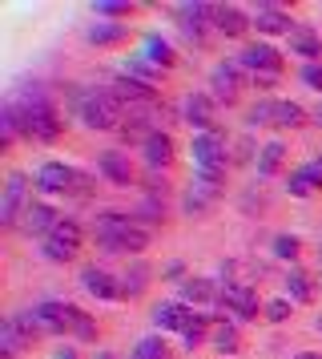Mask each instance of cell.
I'll use <instances>...</instances> for the list:
<instances>
[{
	"instance_id": "ac0fdd59",
	"label": "cell",
	"mask_w": 322,
	"mask_h": 359,
	"mask_svg": "<svg viewBox=\"0 0 322 359\" xmlns=\"http://www.w3.org/2000/svg\"><path fill=\"white\" fill-rule=\"evenodd\" d=\"M61 218H57V210L52 206H45V202H29V210H24V234H48V230L57 226Z\"/></svg>"
},
{
	"instance_id": "d6986e66",
	"label": "cell",
	"mask_w": 322,
	"mask_h": 359,
	"mask_svg": "<svg viewBox=\"0 0 322 359\" xmlns=\"http://www.w3.org/2000/svg\"><path fill=\"white\" fill-rule=\"evenodd\" d=\"M141 57L149 61L153 69H174V45L165 41V36H158V33H149L145 36V45H141Z\"/></svg>"
},
{
	"instance_id": "f35d334b",
	"label": "cell",
	"mask_w": 322,
	"mask_h": 359,
	"mask_svg": "<svg viewBox=\"0 0 322 359\" xmlns=\"http://www.w3.org/2000/svg\"><path fill=\"white\" fill-rule=\"evenodd\" d=\"M290 315V303L286 299H274V303H266V319H274V323H282Z\"/></svg>"
},
{
	"instance_id": "cb8c5ba5",
	"label": "cell",
	"mask_w": 322,
	"mask_h": 359,
	"mask_svg": "<svg viewBox=\"0 0 322 359\" xmlns=\"http://www.w3.org/2000/svg\"><path fill=\"white\" fill-rule=\"evenodd\" d=\"M121 73H125V77H133L137 85H149V89H153V85H158V77H161V69H153L145 57H129L125 65H121Z\"/></svg>"
},
{
	"instance_id": "d590c367",
	"label": "cell",
	"mask_w": 322,
	"mask_h": 359,
	"mask_svg": "<svg viewBox=\"0 0 322 359\" xmlns=\"http://www.w3.org/2000/svg\"><path fill=\"white\" fill-rule=\"evenodd\" d=\"M206 331H209V323H206V315H193V323L186 327V343H190V347H197V343L206 339Z\"/></svg>"
},
{
	"instance_id": "ab89813d",
	"label": "cell",
	"mask_w": 322,
	"mask_h": 359,
	"mask_svg": "<svg viewBox=\"0 0 322 359\" xmlns=\"http://www.w3.org/2000/svg\"><path fill=\"white\" fill-rule=\"evenodd\" d=\"M302 81L310 85V89H318V93H322V61H318V65H306L302 69Z\"/></svg>"
},
{
	"instance_id": "5b68a950",
	"label": "cell",
	"mask_w": 322,
	"mask_h": 359,
	"mask_svg": "<svg viewBox=\"0 0 322 359\" xmlns=\"http://www.w3.org/2000/svg\"><path fill=\"white\" fill-rule=\"evenodd\" d=\"M41 250H45L48 262H69V259L80 250V226L73 222V218H61V222H57V226L45 234Z\"/></svg>"
},
{
	"instance_id": "7c38bea8",
	"label": "cell",
	"mask_w": 322,
	"mask_h": 359,
	"mask_svg": "<svg viewBox=\"0 0 322 359\" xmlns=\"http://www.w3.org/2000/svg\"><path fill=\"white\" fill-rule=\"evenodd\" d=\"M186 121H190L193 130L214 133V97L209 93H190L186 97Z\"/></svg>"
},
{
	"instance_id": "4dcf8cb0",
	"label": "cell",
	"mask_w": 322,
	"mask_h": 359,
	"mask_svg": "<svg viewBox=\"0 0 322 359\" xmlns=\"http://www.w3.org/2000/svg\"><path fill=\"white\" fill-rule=\"evenodd\" d=\"M145 278H149V271H145L141 262H133V271H125V275H121V294H141Z\"/></svg>"
},
{
	"instance_id": "ffe728a7",
	"label": "cell",
	"mask_w": 322,
	"mask_h": 359,
	"mask_svg": "<svg viewBox=\"0 0 322 359\" xmlns=\"http://www.w3.org/2000/svg\"><path fill=\"white\" fill-rule=\"evenodd\" d=\"M80 287L89 294H97V299H117V294H121L113 287V275L101 271V266H85V271H80Z\"/></svg>"
},
{
	"instance_id": "7a4b0ae2",
	"label": "cell",
	"mask_w": 322,
	"mask_h": 359,
	"mask_svg": "<svg viewBox=\"0 0 322 359\" xmlns=\"http://www.w3.org/2000/svg\"><path fill=\"white\" fill-rule=\"evenodd\" d=\"M93 238L105 255H141L149 246V230L137 226L129 214H101L93 218Z\"/></svg>"
},
{
	"instance_id": "44dd1931",
	"label": "cell",
	"mask_w": 322,
	"mask_h": 359,
	"mask_svg": "<svg viewBox=\"0 0 322 359\" xmlns=\"http://www.w3.org/2000/svg\"><path fill=\"white\" fill-rule=\"evenodd\" d=\"M209 81H214V89H218V97L222 101H234L238 97V65H214V73H209Z\"/></svg>"
},
{
	"instance_id": "5bb4252c",
	"label": "cell",
	"mask_w": 322,
	"mask_h": 359,
	"mask_svg": "<svg viewBox=\"0 0 322 359\" xmlns=\"http://www.w3.org/2000/svg\"><path fill=\"white\" fill-rule=\"evenodd\" d=\"M214 17V8L209 4H177V20H181V33L190 36V41H197L202 45V36H206V29H202V20Z\"/></svg>"
},
{
	"instance_id": "6da1fadb",
	"label": "cell",
	"mask_w": 322,
	"mask_h": 359,
	"mask_svg": "<svg viewBox=\"0 0 322 359\" xmlns=\"http://www.w3.org/2000/svg\"><path fill=\"white\" fill-rule=\"evenodd\" d=\"M8 109L16 114V126L24 137H36V142H52V137H61V114L48 105L45 89L41 85H29L20 97L8 101Z\"/></svg>"
},
{
	"instance_id": "4316f807",
	"label": "cell",
	"mask_w": 322,
	"mask_h": 359,
	"mask_svg": "<svg viewBox=\"0 0 322 359\" xmlns=\"http://www.w3.org/2000/svg\"><path fill=\"white\" fill-rule=\"evenodd\" d=\"M282 158H286V146L282 142H270V146L262 149V158H258V178H270L274 170L282 165Z\"/></svg>"
},
{
	"instance_id": "d4e9b609",
	"label": "cell",
	"mask_w": 322,
	"mask_h": 359,
	"mask_svg": "<svg viewBox=\"0 0 322 359\" xmlns=\"http://www.w3.org/2000/svg\"><path fill=\"white\" fill-rule=\"evenodd\" d=\"M214 283L209 278H186L181 283V303H214Z\"/></svg>"
},
{
	"instance_id": "4fadbf2b",
	"label": "cell",
	"mask_w": 322,
	"mask_h": 359,
	"mask_svg": "<svg viewBox=\"0 0 322 359\" xmlns=\"http://www.w3.org/2000/svg\"><path fill=\"white\" fill-rule=\"evenodd\" d=\"M97 170H101L113 186H133V165H129V158L117 154V149H105V154L97 158Z\"/></svg>"
},
{
	"instance_id": "9a60e30c",
	"label": "cell",
	"mask_w": 322,
	"mask_h": 359,
	"mask_svg": "<svg viewBox=\"0 0 322 359\" xmlns=\"http://www.w3.org/2000/svg\"><path fill=\"white\" fill-rule=\"evenodd\" d=\"M169 162H174V137L153 130L145 137V165L149 170H161V165H169Z\"/></svg>"
},
{
	"instance_id": "30bf717a",
	"label": "cell",
	"mask_w": 322,
	"mask_h": 359,
	"mask_svg": "<svg viewBox=\"0 0 322 359\" xmlns=\"http://www.w3.org/2000/svg\"><path fill=\"white\" fill-rule=\"evenodd\" d=\"M222 303L234 311V315H241V319H254L258 315V294H254L250 283H225L222 287Z\"/></svg>"
},
{
	"instance_id": "9c48e42d",
	"label": "cell",
	"mask_w": 322,
	"mask_h": 359,
	"mask_svg": "<svg viewBox=\"0 0 322 359\" xmlns=\"http://www.w3.org/2000/svg\"><path fill=\"white\" fill-rule=\"evenodd\" d=\"M241 65L250 69L254 77H278V69H282V53L270 49V45H250V49L241 53Z\"/></svg>"
},
{
	"instance_id": "1f68e13d",
	"label": "cell",
	"mask_w": 322,
	"mask_h": 359,
	"mask_svg": "<svg viewBox=\"0 0 322 359\" xmlns=\"http://www.w3.org/2000/svg\"><path fill=\"white\" fill-rule=\"evenodd\" d=\"M286 294L298 299V303H306V299H310V278H306L302 271H294V275L286 278Z\"/></svg>"
},
{
	"instance_id": "8d00e7d4",
	"label": "cell",
	"mask_w": 322,
	"mask_h": 359,
	"mask_svg": "<svg viewBox=\"0 0 322 359\" xmlns=\"http://www.w3.org/2000/svg\"><path fill=\"white\" fill-rule=\"evenodd\" d=\"M274 105H278V101H262V105H254V109H250V126H274Z\"/></svg>"
},
{
	"instance_id": "3957f363",
	"label": "cell",
	"mask_w": 322,
	"mask_h": 359,
	"mask_svg": "<svg viewBox=\"0 0 322 359\" xmlns=\"http://www.w3.org/2000/svg\"><path fill=\"white\" fill-rule=\"evenodd\" d=\"M77 114L89 130H113L121 121V101L109 89H85L77 97Z\"/></svg>"
},
{
	"instance_id": "52a82bcc",
	"label": "cell",
	"mask_w": 322,
	"mask_h": 359,
	"mask_svg": "<svg viewBox=\"0 0 322 359\" xmlns=\"http://www.w3.org/2000/svg\"><path fill=\"white\" fill-rule=\"evenodd\" d=\"M29 178L24 174H8V182H4V198H0V222L4 226H13L16 218H20V210H29Z\"/></svg>"
},
{
	"instance_id": "f546056e",
	"label": "cell",
	"mask_w": 322,
	"mask_h": 359,
	"mask_svg": "<svg viewBox=\"0 0 322 359\" xmlns=\"http://www.w3.org/2000/svg\"><path fill=\"white\" fill-rule=\"evenodd\" d=\"M214 347H218L222 355H234V351H238V327L218 323L214 327Z\"/></svg>"
},
{
	"instance_id": "ee69618b",
	"label": "cell",
	"mask_w": 322,
	"mask_h": 359,
	"mask_svg": "<svg viewBox=\"0 0 322 359\" xmlns=\"http://www.w3.org/2000/svg\"><path fill=\"white\" fill-rule=\"evenodd\" d=\"M314 121H318V126H322V105H318V109H314Z\"/></svg>"
},
{
	"instance_id": "b9f144b4",
	"label": "cell",
	"mask_w": 322,
	"mask_h": 359,
	"mask_svg": "<svg viewBox=\"0 0 322 359\" xmlns=\"http://www.w3.org/2000/svg\"><path fill=\"white\" fill-rule=\"evenodd\" d=\"M52 359H77V355H73V351H69V347H64V351H57V355H52Z\"/></svg>"
},
{
	"instance_id": "836d02e7",
	"label": "cell",
	"mask_w": 322,
	"mask_h": 359,
	"mask_svg": "<svg viewBox=\"0 0 322 359\" xmlns=\"http://www.w3.org/2000/svg\"><path fill=\"white\" fill-rule=\"evenodd\" d=\"M286 190H290L294 198H310L314 182H310V174H306V170H294V174H290V186H286Z\"/></svg>"
},
{
	"instance_id": "484cf974",
	"label": "cell",
	"mask_w": 322,
	"mask_h": 359,
	"mask_svg": "<svg viewBox=\"0 0 322 359\" xmlns=\"http://www.w3.org/2000/svg\"><path fill=\"white\" fill-rule=\"evenodd\" d=\"M302 121H306V109H302V105H294V101H278V105H274V126L294 130V126H302Z\"/></svg>"
},
{
	"instance_id": "d6a6232c",
	"label": "cell",
	"mask_w": 322,
	"mask_h": 359,
	"mask_svg": "<svg viewBox=\"0 0 322 359\" xmlns=\"http://www.w3.org/2000/svg\"><path fill=\"white\" fill-rule=\"evenodd\" d=\"M93 13H97V17H129V13H133V4H121V0H97Z\"/></svg>"
},
{
	"instance_id": "7bdbcfd3",
	"label": "cell",
	"mask_w": 322,
	"mask_h": 359,
	"mask_svg": "<svg viewBox=\"0 0 322 359\" xmlns=\"http://www.w3.org/2000/svg\"><path fill=\"white\" fill-rule=\"evenodd\" d=\"M294 359H322V355H314V351H298Z\"/></svg>"
},
{
	"instance_id": "7402d4cb",
	"label": "cell",
	"mask_w": 322,
	"mask_h": 359,
	"mask_svg": "<svg viewBox=\"0 0 322 359\" xmlns=\"http://www.w3.org/2000/svg\"><path fill=\"white\" fill-rule=\"evenodd\" d=\"M214 198H218V182L214 178H197V186H190V194H186V210L202 214Z\"/></svg>"
},
{
	"instance_id": "74e56055",
	"label": "cell",
	"mask_w": 322,
	"mask_h": 359,
	"mask_svg": "<svg viewBox=\"0 0 322 359\" xmlns=\"http://www.w3.org/2000/svg\"><path fill=\"white\" fill-rule=\"evenodd\" d=\"M73 335H77V339H97V323L85 315V311H80L77 323H73Z\"/></svg>"
},
{
	"instance_id": "ba28073f",
	"label": "cell",
	"mask_w": 322,
	"mask_h": 359,
	"mask_svg": "<svg viewBox=\"0 0 322 359\" xmlns=\"http://www.w3.org/2000/svg\"><path fill=\"white\" fill-rule=\"evenodd\" d=\"M77 315L80 307H73V303H41L36 307V323H41V331H73Z\"/></svg>"
},
{
	"instance_id": "e0dca14e",
	"label": "cell",
	"mask_w": 322,
	"mask_h": 359,
	"mask_svg": "<svg viewBox=\"0 0 322 359\" xmlns=\"http://www.w3.org/2000/svg\"><path fill=\"white\" fill-rule=\"evenodd\" d=\"M290 49L298 53V57H310V65H318L322 57V36L310 29V25H294V33H290Z\"/></svg>"
},
{
	"instance_id": "603a6c76",
	"label": "cell",
	"mask_w": 322,
	"mask_h": 359,
	"mask_svg": "<svg viewBox=\"0 0 322 359\" xmlns=\"http://www.w3.org/2000/svg\"><path fill=\"white\" fill-rule=\"evenodd\" d=\"M214 25H218L225 36L246 33V17H241V8H234V4H218V8H214Z\"/></svg>"
},
{
	"instance_id": "f1b7e54d",
	"label": "cell",
	"mask_w": 322,
	"mask_h": 359,
	"mask_svg": "<svg viewBox=\"0 0 322 359\" xmlns=\"http://www.w3.org/2000/svg\"><path fill=\"white\" fill-rule=\"evenodd\" d=\"M133 359H169V347H165L161 335H149V339H141L133 347Z\"/></svg>"
},
{
	"instance_id": "277c9868",
	"label": "cell",
	"mask_w": 322,
	"mask_h": 359,
	"mask_svg": "<svg viewBox=\"0 0 322 359\" xmlns=\"http://www.w3.org/2000/svg\"><path fill=\"white\" fill-rule=\"evenodd\" d=\"M193 165H197L202 178L222 182V174H225V142H222V133L218 130L214 133H197V137H193Z\"/></svg>"
},
{
	"instance_id": "8fae6325",
	"label": "cell",
	"mask_w": 322,
	"mask_h": 359,
	"mask_svg": "<svg viewBox=\"0 0 322 359\" xmlns=\"http://www.w3.org/2000/svg\"><path fill=\"white\" fill-rule=\"evenodd\" d=\"M153 323H158L161 331H181V335H186V327L193 323V311L186 307V303H158V307H153Z\"/></svg>"
},
{
	"instance_id": "e575fe53",
	"label": "cell",
	"mask_w": 322,
	"mask_h": 359,
	"mask_svg": "<svg viewBox=\"0 0 322 359\" xmlns=\"http://www.w3.org/2000/svg\"><path fill=\"white\" fill-rule=\"evenodd\" d=\"M274 255L278 259H298V238L294 234H278L274 238Z\"/></svg>"
},
{
	"instance_id": "83f0119b",
	"label": "cell",
	"mask_w": 322,
	"mask_h": 359,
	"mask_svg": "<svg viewBox=\"0 0 322 359\" xmlns=\"http://www.w3.org/2000/svg\"><path fill=\"white\" fill-rule=\"evenodd\" d=\"M125 33H129L125 25H109V20H101V25L89 29V45H113V41H121Z\"/></svg>"
},
{
	"instance_id": "f6af8a7d",
	"label": "cell",
	"mask_w": 322,
	"mask_h": 359,
	"mask_svg": "<svg viewBox=\"0 0 322 359\" xmlns=\"http://www.w3.org/2000/svg\"><path fill=\"white\" fill-rule=\"evenodd\" d=\"M97 359H117V355H113V351H101V355H97Z\"/></svg>"
},
{
	"instance_id": "60d3db41",
	"label": "cell",
	"mask_w": 322,
	"mask_h": 359,
	"mask_svg": "<svg viewBox=\"0 0 322 359\" xmlns=\"http://www.w3.org/2000/svg\"><path fill=\"white\" fill-rule=\"evenodd\" d=\"M306 174H310V182H314V186H322V162H310V165H302Z\"/></svg>"
},
{
	"instance_id": "8992f818",
	"label": "cell",
	"mask_w": 322,
	"mask_h": 359,
	"mask_svg": "<svg viewBox=\"0 0 322 359\" xmlns=\"http://www.w3.org/2000/svg\"><path fill=\"white\" fill-rule=\"evenodd\" d=\"M36 190L45 194H64V190H85V178L77 170H69L64 162H45L36 170Z\"/></svg>"
},
{
	"instance_id": "2e32d148",
	"label": "cell",
	"mask_w": 322,
	"mask_h": 359,
	"mask_svg": "<svg viewBox=\"0 0 322 359\" xmlns=\"http://www.w3.org/2000/svg\"><path fill=\"white\" fill-rule=\"evenodd\" d=\"M254 25H258V33H266V36H274V33H294L290 25L294 20L278 8V4H258V13H254Z\"/></svg>"
}]
</instances>
